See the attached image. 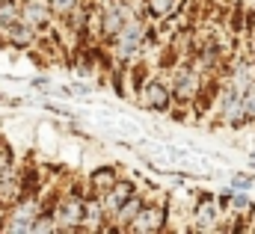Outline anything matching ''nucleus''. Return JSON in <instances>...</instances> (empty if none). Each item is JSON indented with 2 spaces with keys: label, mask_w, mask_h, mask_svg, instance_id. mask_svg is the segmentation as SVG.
<instances>
[{
  "label": "nucleus",
  "mask_w": 255,
  "mask_h": 234,
  "mask_svg": "<svg viewBox=\"0 0 255 234\" xmlns=\"http://www.w3.org/2000/svg\"><path fill=\"white\" fill-rule=\"evenodd\" d=\"M45 211V202L39 196H24L15 205L3 208L0 214V232L3 234H33V226L39 220V214Z\"/></svg>",
  "instance_id": "6"
},
{
  "label": "nucleus",
  "mask_w": 255,
  "mask_h": 234,
  "mask_svg": "<svg viewBox=\"0 0 255 234\" xmlns=\"http://www.w3.org/2000/svg\"><path fill=\"white\" fill-rule=\"evenodd\" d=\"M250 57H253V62H255V30L250 33V51H247Z\"/></svg>",
  "instance_id": "23"
},
{
  "label": "nucleus",
  "mask_w": 255,
  "mask_h": 234,
  "mask_svg": "<svg viewBox=\"0 0 255 234\" xmlns=\"http://www.w3.org/2000/svg\"><path fill=\"white\" fill-rule=\"evenodd\" d=\"M0 101H3V92H0Z\"/></svg>",
  "instance_id": "25"
},
{
  "label": "nucleus",
  "mask_w": 255,
  "mask_h": 234,
  "mask_svg": "<svg viewBox=\"0 0 255 234\" xmlns=\"http://www.w3.org/2000/svg\"><path fill=\"white\" fill-rule=\"evenodd\" d=\"M166 77H169V86H172L175 107H193V104H196V98L202 95V89L211 83L202 71H196V68H193L190 59L175 62V65L166 71ZM214 80H217V77H214Z\"/></svg>",
  "instance_id": "3"
},
{
  "label": "nucleus",
  "mask_w": 255,
  "mask_h": 234,
  "mask_svg": "<svg viewBox=\"0 0 255 234\" xmlns=\"http://www.w3.org/2000/svg\"><path fill=\"white\" fill-rule=\"evenodd\" d=\"M133 193H136V184H133L130 178L122 175L116 184H113V187H110V190H107V193H104V196H98V199H101V208H104V217H107V223L116 217V211L125 205Z\"/></svg>",
  "instance_id": "11"
},
{
  "label": "nucleus",
  "mask_w": 255,
  "mask_h": 234,
  "mask_svg": "<svg viewBox=\"0 0 255 234\" xmlns=\"http://www.w3.org/2000/svg\"><path fill=\"white\" fill-rule=\"evenodd\" d=\"M48 3H51V9H54V15H57V18H65L68 12H74V9H77V6H83L86 0H48Z\"/></svg>",
  "instance_id": "19"
},
{
  "label": "nucleus",
  "mask_w": 255,
  "mask_h": 234,
  "mask_svg": "<svg viewBox=\"0 0 255 234\" xmlns=\"http://www.w3.org/2000/svg\"><path fill=\"white\" fill-rule=\"evenodd\" d=\"M107 229V217H104V208H101V199L98 196H86V208H83V232H104Z\"/></svg>",
  "instance_id": "17"
},
{
  "label": "nucleus",
  "mask_w": 255,
  "mask_h": 234,
  "mask_svg": "<svg viewBox=\"0 0 255 234\" xmlns=\"http://www.w3.org/2000/svg\"><path fill=\"white\" fill-rule=\"evenodd\" d=\"M253 184H255V178L250 175V172H235L232 181H229V187H232V190H247V193L253 190Z\"/></svg>",
  "instance_id": "20"
},
{
  "label": "nucleus",
  "mask_w": 255,
  "mask_h": 234,
  "mask_svg": "<svg viewBox=\"0 0 255 234\" xmlns=\"http://www.w3.org/2000/svg\"><path fill=\"white\" fill-rule=\"evenodd\" d=\"M33 234H57V223H54V217H51L48 208L39 214V220H36V226H33Z\"/></svg>",
  "instance_id": "18"
},
{
  "label": "nucleus",
  "mask_w": 255,
  "mask_h": 234,
  "mask_svg": "<svg viewBox=\"0 0 255 234\" xmlns=\"http://www.w3.org/2000/svg\"><path fill=\"white\" fill-rule=\"evenodd\" d=\"M119 178H122V172H119L116 166H98V169H92L89 178H86V190H89L92 196H104Z\"/></svg>",
  "instance_id": "14"
},
{
  "label": "nucleus",
  "mask_w": 255,
  "mask_h": 234,
  "mask_svg": "<svg viewBox=\"0 0 255 234\" xmlns=\"http://www.w3.org/2000/svg\"><path fill=\"white\" fill-rule=\"evenodd\" d=\"M45 110H51V113H57V116H63V118H68V121H74V113L68 110V107H57V104H45Z\"/></svg>",
  "instance_id": "21"
},
{
  "label": "nucleus",
  "mask_w": 255,
  "mask_h": 234,
  "mask_svg": "<svg viewBox=\"0 0 255 234\" xmlns=\"http://www.w3.org/2000/svg\"><path fill=\"white\" fill-rule=\"evenodd\" d=\"M86 196L89 190H68L60 193L54 202H51V217L57 223V232L60 234H74L83 232V208H86Z\"/></svg>",
  "instance_id": "5"
},
{
  "label": "nucleus",
  "mask_w": 255,
  "mask_h": 234,
  "mask_svg": "<svg viewBox=\"0 0 255 234\" xmlns=\"http://www.w3.org/2000/svg\"><path fill=\"white\" fill-rule=\"evenodd\" d=\"M166 223H169V202H151L145 199L139 214L133 217V223L128 226L130 234H160L166 232Z\"/></svg>",
  "instance_id": "8"
},
{
  "label": "nucleus",
  "mask_w": 255,
  "mask_h": 234,
  "mask_svg": "<svg viewBox=\"0 0 255 234\" xmlns=\"http://www.w3.org/2000/svg\"><path fill=\"white\" fill-rule=\"evenodd\" d=\"M250 160H253V166H255V151H250Z\"/></svg>",
  "instance_id": "24"
},
{
  "label": "nucleus",
  "mask_w": 255,
  "mask_h": 234,
  "mask_svg": "<svg viewBox=\"0 0 255 234\" xmlns=\"http://www.w3.org/2000/svg\"><path fill=\"white\" fill-rule=\"evenodd\" d=\"M21 18L33 30H39L42 36H48L51 27L57 24V15H54V9H51L48 0H21Z\"/></svg>",
  "instance_id": "10"
},
{
  "label": "nucleus",
  "mask_w": 255,
  "mask_h": 234,
  "mask_svg": "<svg viewBox=\"0 0 255 234\" xmlns=\"http://www.w3.org/2000/svg\"><path fill=\"white\" fill-rule=\"evenodd\" d=\"M184 0H145V15L151 24H166L181 12Z\"/></svg>",
  "instance_id": "15"
},
{
  "label": "nucleus",
  "mask_w": 255,
  "mask_h": 234,
  "mask_svg": "<svg viewBox=\"0 0 255 234\" xmlns=\"http://www.w3.org/2000/svg\"><path fill=\"white\" fill-rule=\"evenodd\" d=\"M214 121L223 124V127H232V130H241L250 124L247 110H244V92L226 77V71L220 74V83H217V92H214Z\"/></svg>",
  "instance_id": "2"
},
{
  "label": "nucleus",
  "mask_w": 255,
  "mask_h": 234,
  "mask_svg": "<svg viewBox=\"0 0 255 234\" xmlns=\"http://www.w3.org/2000/svg\"><path fill=\"white\" fill-rule=\"evenodd\" d=\"M0 39H3L6 45L18 48V51H30V48H36V45H39L42 33H39V30H33V27H30V24L21 18L15 27H9L6 33H0Z\"/></svg>",
  "instance_id": "13"
},
{
  "label": "nucleus",
  "mask_w": 255,
  "mask_h": 234,
  "mask_svg": "<svg viewBox=\"0 0 255 234\" xmlns=\"http://www.w3.org/2000/svg\"><path fill=\"white\" fill-rule=\"evenodd\" d=\"M128 18H130V9L125 6V0H98V6L89 9L86 33H95L98 42H110Z\"/></svg>",
  "instance_id": "4"
},
{
  "label": "nucleus",
  "mask_w": 255,
  "mask_h": 234,
  "mask_svg": "<svg viewBox=\"0 0 255 234\" xmlns=\"http://www.w3.org/2000/svg\"><path fill=\"white\" fill-rule=\"evenodd\" d=\"M136 101L139 107L151 110V113H172L175 110V98H172V86H169V77L166 71H151L142 83V89L136 92Z\"/></svg>",
  "instance_id": "7"
},
{
  "label": "nucleus",
  "mask_w": 255,
  "mask_h": 234,
  "mask_svg": "<svg viewBox=\"0 0 255 234\" xmlns=\"http://www.w3.org/2000/svg\"><path fill=\"white\" fill-rule=\"evenodd\" d=\"M27 196V175L15 169V163L0 175V208H9L15 205L18 199Z\"/></svg>",
  "instance_id": "12"
},
{
  "label": "nucleus",
  "mask_w": 255,
  "mask_h": 234,
  "mask_svg": "<svg viewBox=\"0 0 255 234\" xmlns=\"http://www.w3.org/2000/svg\"><path fill=\"white\" fill-rule=\"evenodd\" d=\"M142 202H145V196H142V193L136 190V193H133V196H130V199L125 202V205H122V208L116 211V217L110 220V226H107V229H116V232H128V226H130V223H133V217L139 214Z\"/></svg>",
  "instance_id": "16"
},
{
  "label": "nucleus",
  "mask_w": 255,
  "mask_h": 234,
  "mask_svg": "<svg viewBox=\"0 0 255 234\" xmlns=\"http://www.w3.org/2000/svg\"><path fill=\"white\" fill-rule=\"evenodd\" d=\"M190 229L193 232H220L223 226V208H220V202L214 199V196H208V193H202L199 196V202H196V208H193V217H190Z\"/></svg>",
  "instance_id": "9"
},
{
  "label": "nucleus",
  "mask_w": 255,
  "mask_h": 234,
  "mask_svg": "<svg viewBox=\"0 0 255 234\" xmlns=\"http://www.w3.org/2000/svg\"><path fill=\"white\" fill-rule=\"evenodd\" d=\"M68 92H71V95H92V86H89V83H71Z\"/></svg>",
  "instance_id": "22"
},
{
  "label": "nucleus",
  "mask_w": 255,
  "mask_h": 234,
  "mask_svg": "<svg viewBox=\"0 0 255 234\" xmlns=\"http://www.w3.org/2000/svg\"><path fill=\"white\" fill-rule=\"evenodd\" d=\"M154 42V30H151V21L145 15H130L122 30L107 42L110 45V54L116 62H133V59L145 57L148 45Z\"/></svg>",
  "instance_id": "1"
}]
</instances>
